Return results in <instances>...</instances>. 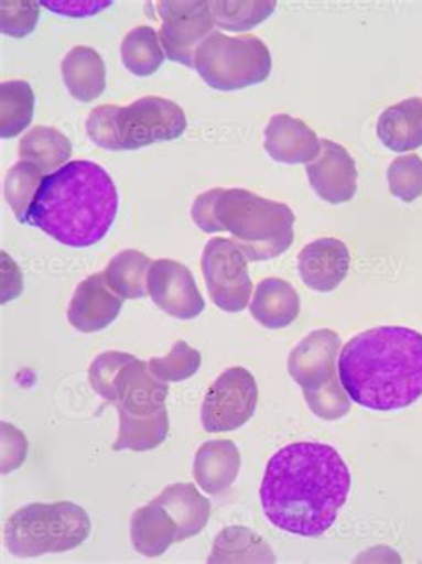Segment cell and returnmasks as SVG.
Masks as SVG:
<instances>
[{
    "label": "cell",
    "mask_w": 422,
    "mask_h": 564,
    "mask_svg": "<svg viewBox=\"0 0 422 564\" xmlns=\"http://www.w3.org/2000/svg\"><path fill=\"white\" fill-rule=\"evenodd\" d=\"M351 474L337 449L317 442L285 445L266 465L260 505L280 531L320 538L348 500Z\"/></svg>",
    "instance_id": "6da1fadb"
},
{
    "label": "cell",
    "mask_w": 422,
    "mask_h": 564,
    "mask_svg": "<svg viewBox=\"0 0 422 564\" xmlns=\"http://www.w3.org/2000/svg\"><path fill=\"white\" fill-rule=\"evenodd\" d=\"M339 380L353 403L398 412L422 398V335L380 326L353 337L339 357Z\"/></svg>",
    "instance_id": "7a4b0ae2"
},
{
    "label": "cell",
    "mask_w": 422,
    "mask_h": 564,
    "mask_svg": "<svg viewBox=\"0 0 422 564\" xmlns=\"http://www.w3.org/2000/svg\"><path fill=\"white\" fill-rule=\"evenodd\" d=\"M118 214V191L111 175L91 161H72L45 176L28 225L59 245L89 248L111 230Z\"/></svg>",
    "instance_id": "3957f363"
},
{
    "label": "cell",
    "mask_w": 422,
    "mask_h": 564,
    "mask_svg": "<svg viewBox=\"0 0 422 564\" xmlns=\"http://www.w3.org/2000/svg\"><path fill=\"white\" fill-rule=\"evenodd\" d=\"M191 218L205 234L230 231L250 262L277 259L294 241L293 210L247 189L205 191L191 207Z\"/></svg>",
    "instance_id": "277c9868"
},
{
    "label": "cell",
    "mask_w": 422,
    "mask_h": 564,
    "mask_svg": "<svg viewBox=\"0 0 422 564\" xmlns=\"http://www.w3.org/2000/svg\"><path fill=\"white\" fill-rule=\"evenodd\" d=\"M186 129L187 118L182 107L161 97L138 98L127 107L98 106L86 120L89 139L112 152L175 141Z\"/></svg>",
    "instance_id": "5b68a950"
},
{
    "label": "cell",
    "mask_w": 422,
    "mask_h": 564,
    "mask_svg": "<svg viewBox=\"0 0 422 564\" xmlns=\"http://www.w3.org/2000/svg\"><path fill=\"white\" fill-rule=\"evenodd\" d=\"M91 532L86 509L74 502L29 505L6 522V549L17 557L59 554L83 545Z\"/></svg>",
    "instance_id": "8992f818"
},
{
    "label": "cell",
    "mask_w": 422,
    "mask_h": 564,
    "mask_svg": "<svg viewBox=\"0 0 422 564\" xmlns=\"http://www.w3.org/2000/svg\"><path fill=\"white\" fill-rule=\"evenodd\" d=\"M195 69L219 91H237L266 83L273 69L270 48L253 34L227 36L214 31L198 46Z\"/></svg>",
    "instance_id": "52a82bcc"
},
{
    "label": "cell",
    "mask_w": 422,
    "mask_h": 564,
    "mask_svg": "<svg viewBox=\"0 0 422 564\" xmlns=\"http://www.w3.org/2000/svg\"><path fill=\"white\" fill-rule=\"evenodd\" d=\"M202 273L214 305L228 314L247 308L251 297L248 259L232 239L216 237L205 245Z\"/></svg>",
    "instance_id": "ba28073f"
},
{
    "label": "cell",
    "mask_w": 422,
    "mask_h": 564,
    "mask_svg": "<svg viewBox=\"0 0 422 564\" xmlns=\"http://www.w3.org/2000/svg\"><path fill=\"white\" fill-rule=\"evenodd\" d=\"M259 387L250 370L230 367L214 381L202 404V426L207 433H227L245 426L256 413Z\"/></svg>",
    "instance_id": "9c48e42d"
},
{
    "label": "cell",
    "mask_w": 422,
    "mask_h": 564,
    "mask_svg": "<svg viewBox=\"0 0 422 564\" xmlns=\"http://www.w3.org/2000/svg\"><path fill=\"white\" fill-rule=\"evenodd\" d=\"M153 8L163 19L159 40L164 54L173 63L195 68V56L205 37L214 33V19L209 2L182 0V2H155Z\"/></svg>",
    "instance_id": "30bf717a"
},
{
    "label": "cell",
    "mask_w": 422,
    "mask_h": 564,
    "mask_svg": "<svg viewBox=\"0 0 422 564\" xmlns=\"http://www.w3.org/2000/svg\"><path fill=\"white\" fill-rule=\"evenodd\" d=\"M149 296L161 311L176 319H195L205 308L195 276L186 265L176 260L161 259L152 262Z\"/></svg>",
    "instance_id": "8fae6325"
},
{
    "label": "cell",
    "mask_w": 422,
    "mask_h": 564,
    "mask_svg": "<svg viewBox=\"0 0 422 564\" xmlns=\"http://www.w3.org/2000/svg\"><path fill=\"white\" fill-rule=\"evenodd\" d=\"M306 176L312 189L328 204H346L357 193L358 172L348 150L323 139L314 161L306 164Z\"/></svg>",
    "instance_id": "7c38bea8"
},
{
    "label": "cell",
    "mask_w": 422,
    "mask_h": 564,
    "mask_svg": "<svg viewBox=\"0 0 422 564\" xmlns=\"http://www.w3.org/2000/svg\"><path fill=\"white\" fill-rule=\"evenodd\" d=\"M339 349L340 337L332 329L312 332L289 355V375L303 392L320 389L337 378L335 369Z\"/></svg>",
    "instance_id": "4fadbf2b"
},
{
    "label": "cell",
    "mask_w": 422,
    "mask_h": 564,
    "mask_svg": "<svg viewBox=\"0 0 422 564\" xmlns=\"http://www.w3.org/2000/svg\"><path fill=\"white\" fill-rule=\"evenodd\" d=\"M351 257L348 246L334 237H325L306 245L297 257V271L306 288L332 292L348 276Z\"/></svg>",
    "instance_id": "5bb4252c"
},
{
    "label": "cell",
    "mask_w": 422,
    "mask_h": 564,
    "mask_svg": "<svg viewBox=\"0 0 422 564\" xmlns=\"http://www.w3.org/2000/svg\"><path fill=\"white\" fill-rule=\"evenodd\" d=\"M123 300L107 285L104 273L91 274L80 282L68 306V321L84 334L107 328L120 314Z\"/></svg>",
    "instance_id": "9a60e30c"
},
{
    "label": "cell",
    "mask_w": 422,
    "mask_h": 564,
    "mask_svg": "<svg viewBox=\"0 0 422 564\" xmlns=\"http://www.w3.org/2000/svg\"><path fill=\"white\" fill-rule=\"evenodd\" d=\"M167 393V384L150 372L149 361L134 358L118 375L112 404L130 415L149 416L166 408Z\"/></svg>",
    "instance_id": "2e32d148"
},
{
    "label": "cell",
    "mask_w": 422,
    "mask_h": 564,
    "mask_svg": "<svg viewBox=\"0 0 422 564\" xmlns=\"http://www.w3.org/2000/svg\"><path fill=\"white\" fill-rule=\"evenodd\" d=\"M266 152L283 164H309L317 158L321 139L316 132L289 115H274L266 127Z\"/></svg>",
    "instance_id": "e0dca14e"
},
{
    "label": "cell",
    "mask_w": 422,
    "mask_h": 564,
    "mask_svg": "<svg viewBox=\"0 0 422 564\" xmlns=\"http://www.w3.org/2000/svg\"><path fill=\"white\" fill-rule=\"evenodd\" d=\"M241 470V453L230 440H210L196 451L193 476L210 496H221L236 482Z\"/></svg>",
    "instance_id": "ac0fdd59"
},
{
    "label": "cell",
    "mask_w": 422,
    "mask_h": 564,
    "mask_svg": "<svg viewBox=\"0 0 422 564\" xmlns=\"http://www.w3.org/2000/svg\"><path fill=\"white\" fill-rule=\"evenodd\" d=\"M302 311L300 296L291 283L280 278H266L257 285L250 312L257 323L268 329L288 328Z\"/></svg>",
    "instance_id": "d6986e66"
},
{
    "label": "cell",
    "mask_w": 422,
    "mask_h": 564,
    "mask_svg": "<svg viewBox=\"0 0 422 564\" xmlns=\"http://www.w3.org/2000/svg\"><path fill=\"white\" fill-rule=\"evenodd\" d=\"M176 523L158 499L136 509L130 517V542L138 554L158 557L176 542Z\"/></svg>",
    "instance_id": "ffe728a7"
},
{
    "label": "cell",
    "mask_w": 422,
    "mask_h": 564,
    "mask_svg": "<svg viewBox=\"0 0 422 564\" xmlns=\"http://www.w3.org/2000/svg\"><path fill=\"white\" fill-rule=\"evenodd\" d=\"M376 134L392 152H412L422 147V98H407L381 112Z\"/></svg>",
    "instance_id": "44dd1931"
},
{
    "label": "cell",
    "mask_w": 422,
    "mask_h": 564,
    "mask_svg": "<svg viewBox=\"0 0 422 564\" xmlns=\"http://www.w3.org/2000/svg\"><path fill=\"white\" fill-rule=\"evenodd\" d=\"M173 522L176 523L178 534L176 542H184L187 538L196 536L204 531L209 522L210 502L207 497L202 496L191 482H175L161 491L158 497Z\"/></svg>",
    "instance_id": "7402d4cb"
},
{
    "label": "cell",
    "mask_w": 422,
    "mask_h": 564,
    "mask_svg": "<svg viewBox=\"0 0 422 564\" xmlns=\"http://www.w3.org/2000/svg\"><path fill=\"white\" fill-rule=\"evenodd\" d=\"M61 74L72 97L91 102L106 89V65L91 46H74L61 63Z\"/></svg>",
    "instance_id": "603a6c76"
},
{
    "label": "cell",
    "mask_w": 422,
    "mask_h": 564,
    "mask_svg": "<svg viewBox=\"0 0 422 564\" xmlns=\"http://www.w3.org/2000/svg\"><path fill=\"white\" fill-rule=\"evenodd\" d=\"M74 147L71 139L52 127H33L20 141L22 161L33 162L45 175L57 172L68 164Z\"/></svg>",
    "instance_id": "cb8c5ba5"
},
{
    "label": "cell",
    "mask_w": 422,
    "mask_h": 564,
    "mask_svg": "<svg viewBox=\"0 0 422 564\" xmlns=\"http://www.w3.org/2000/svg\"><path fill=\"white\" fill-rule=\"evenodd\" d=\"M150 268L152 262L147 254L138 250H123L112 257L104 278L121 300H143L149 294Z\"/></svg>",
    "instance_id": "d4e9b609"
},
{
    "label": "cell",
    "mask_w": 422,
    "mask_h": 564,
    "mask_svg": "<svg viewBox=\"0 0 422 564\" xmlns=\"http://www.w3.org/2000/svg\"><path fill=\"white\" fill-rule=\"evenodd\" d=\"M273 549L247 528H227L214 540L207 563H274Z\"/></svg>",
    "instance_id": "484cf974"
},
{
    "label": "cell",
    "mask_w": 422,
    "mask_h": 564,
    "mask_svg": "<svg viewBox=\"0 0 422 564\" xmlns=\"http://www.w3.org/2000/svg\"><path fill=\"white\" fill-rule=\"evenodd\" d=\"M120 430L112 444V451H136L144 453L152 451L166 440L170 431V419L166 408L149 416H136L118 408Z\"/></svg>",
    "instance_id": "4316f807"
},
{
    "label": "cell",
    "mask_w": 422,
    "mask_h": 564,
    "mask_svg": "<svg viewBox=\"0 0 422 564\" xmlns=\"http://www.w3.org/2000/svg\"><path fill=\"white\" fill-rule=\"evenodd\" d=\"M164 57L159 33L149 25H138L121 42V61L130 74L138 77L155 74L163 66Z\"/></svg>",
    "instance_id": "83f0119b"
},
{
    "label": "cell",
    "mask_w": 422,
    "mask_h": 564,
    "mask_svg": "<svg viewBox=\"0 0 422 564\" xmlns=\"http://www.w3.org/2000/svg\"><path fill=\"white\" fill-rule=\"evenodd\" d=\"M34 115V91L25 80L0 84V135L13 139L22 134Z\"/></svg>",
    "instance_id": "f1b7e54d"
},
{
    "label": "cell",
    "mask_w": 422,
    "mask_h": 564,
    "mask_svg": "<svg viewBox=\"0 0 422 564\" xmlns=\"http://www.w3.org/2000/svg\"><path fill=\"white\" fill-rule=\"evenodd\" d=\"M45 173L33 162L20 161L11 167L4 182L6 202L10 204L14 218L28 225L29 208L33 205L40 185L45 181Z\"/></svg>",
    "instance_id": "f546056e"
},
{
    "label": "cell",
    "mask_w": 422,
    "mask_h": 564,
    "mask_svg": "<svg viewBox=\"0 0 422 564\" xmlns=\"http://www.w3.org/2000/svg\"><path fill=\"white\" fill-rule=\"evenodd\" d=\"M214 23L224 31L242 33L270 19L277 2H209Z\"/></svg>",
    "instance_id": "4dcf8cb0"
},
{
    "label": "cell",
    "mask_w": 422,
    "mask_h": 564,
    "mask_svg": "<svg viewBox=\"0 0 422 564\" xmlns=\"http://www.w3.org/2000/svg\"><path fill=\"white\" fill-rule=\"evenodd\" d=\"M202 366V355L190 346L186 340H176L166 357L152 358L149 361L150 372L164 383L190 380Z\"/></svg>",
    "instance_id": "1f68e13d"
},
{
    "label": "cell",
    "mask_w": 422,
    "mask_h": 564,
    "mask_svg": "<svg viewBox=\"0 0 422 564\" xmlns=\"http://www.w3.org/2000/svg\"><path fill=\"white\" fill-rule=\"evenodd\" d=\"M389 191L404 204H412L422 196V159L419 155H401L390 162L387 170Z\"/></svg>",
    "instance_id": "d6a6232c"
},
{
    "label": "cell",
    "mask_w": 422,
    "mask_h": 564,
    "mask_svg": "<svg viewBox=\"0 0 422 564\" xmlns=\"http://www.w3.org/2000/svg\"><path fill=\"white\" fill-rule=\"evenodd\" d=\"M303 395L311 412L323 421H339L351 410V399L337 378L320 389L305 390Z\"/></svg>",
    "instance_id": "836d02e7"
},
{
    "label": "cell",
    "mask_w": 422,
    "mask_h": 564,
    "mask_svg": "<svg viewBox=\"0 0 422 564\" xmlns=\"http://www.w3.org/2000/svg\"><path fill=\"white\" fill-rule=\"evenodd\" d=\"M129 352L107 351L98 355L89 366V383L91 389L102 395L109 403H115V383L120 370L134 360Z\"/></svg>",
    "instance_id": "e575fe53"
},
{
    "label": "cell",
    "mask_w": 422,
    "mask_h": 564,
    "mask_svg": "<svg viewBox=\"0 0 422 564\" xmlns=\"http://www.w3.org/2000/svg\"><path fill=\"white\" fill-rule=\"evenodd\" d=\"M40 19V4L33 0L0 4V28L2 33L13 37H24L33 33Z\"/></svg>",
    "instance_id": "d590c367"
},
{
    "label": "cell",
    "mask_w": 422,
    "mask_h": 564,
    "mask_svg": "<svg viewBox=\"0 0 422 564\" xmlns=\"http://www.w3.org/2000/svg\"><path fill=\"white\" fill-rule=\"evenodd\" d=\"M48 10L57 11L59 14H68V17H89L97 14L98 11L106 10L111 2H42Z\"/></svg>",
    "instance_id": "8d00e7d4"
}]
</instances>
